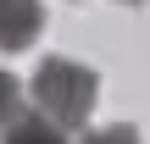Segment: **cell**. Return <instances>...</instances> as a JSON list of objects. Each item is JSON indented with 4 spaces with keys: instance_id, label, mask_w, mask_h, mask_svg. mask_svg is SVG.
Wrapping results in <instances>:
<instances>
[{
    "instance_id": "1",
    "label": "cell",
    "mask_w": 150,
    "mask_h": 144,
    "mask_svg": "<svg viewBox=\"0 0 150 144\" xmlns=\"http://www.w3.org/2000/svg\"><path fill=\"white\" fill-rule=\"evenodd\" d=\"M95 94H100V78L83 61L45 55L39 72H33V111L50 117L56 128H83L89 111H95Z\"/></svg>"
},
{
    "instance_id": "2",
    "label": "cell",
    "mask_w": 150,
    "mask_h": 144,
    "mask_svg": "<svg viewBox=\"0 0 150 144\" xmlns=\"http://www.w3.org/2000/svg\"><path fill=\"white\" fill-rule=\"evenodd\" d=\"M45 33V0H0V50H28Z\"/></svg>"
},
{
    "instance_id": "3",
    "label": "cell",
    "mask_w": 150,
    "mask_h": 144,
    "mask_svg": "<svg viewBox=\"0 0 150 144\" xmlns=\"http://www.w3.org/2000/svg\"><path fill=\"white\" fill-rule=\"evenodd\" d=\"M0 133H6L0 144H67V128H56V122L39 117V111H17Z\"/></svg>"
},
{
    "instance_id": "4",
    "label": "cell",
    "mask_w": 150,
    "mask_h": 144,
    "mask_svg": "<svg viewBox=\"0 0 150 144\" xmlns=\"http://www.w3.org/2000/svg\"><path fill=\"white\" fill-rule=\"evenodd\" d=\"M17 111H22V83H17L11 72H0V128H6Z\"/></svg>"
},
{
    "instance_id": "5",
    "label": "cell",
    "mask_w": 150,
    "mask_h": 144,
    "mask_svg": "<svg viewBox=\"0 0 150 144\" xmlns=\"http://www.w3.org/2000/svg\"><path fill=\"white\" fill-rule=\"evenodd\" d=\"M78 144H139L134 128H95V133H83Z\"/></svg>"
},
{
    "instance_id": "6",
    "label": "cell",
    "mask_w": 150,
    "mask_h": 144,
    "mask_svg": "<svg viewBox=\"0 0 150 144\" xmlns=\"http://www.w3.org/2000/svg\"><path fill=\"white\" fill-rule=\"evenodd\" d=\"M117 6H139V0H117Z\"/></svg>"
}]
</instances>
